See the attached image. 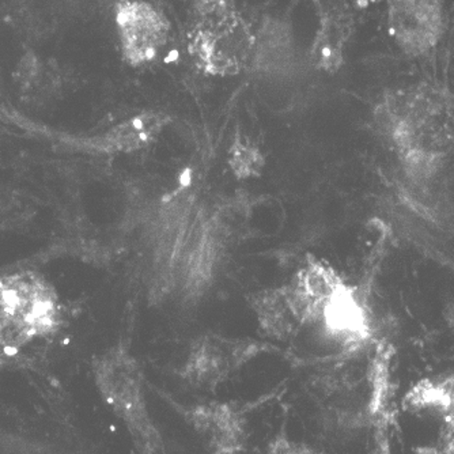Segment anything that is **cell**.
Instances as JSON below:
<instances>
[{
	"label": "cell",
	"instance_id": "obj_7",
	"mask_svg": "<svg viewBox=\"0 0 454 454\" xmlns=\"http://www.w3.org/2000/svg\"><path fill=\"white\" fill-rule=\"evenodd\" d=\"M165 396V395H163ZM170 407L196 433L210 454H244L247 442V420L233 403L207 402L181 404L165 396Z\"/></svg>",
	"mask_w": 454,
	"mask_h": 454
},
{
	"label": "cell",
	"instance_id": "obj_11",
	"mask_svg": "<svg viewBox=\"0 0 454 454\" xmlns=\"http://www.w3.org/2000/svg\"><path fill=\"white\" fill-rule=\"evenodd\" d=\"M298 66L294 33L287 20L264 17L254 29V48L249 70L270 76L294 73Z\"/></svg>",
	"mask_w": 454,
	"mask_h": 454
},
{
	"label": "cell",
	"instance_id": "obj_13",
	"mask_svg": "<svg viewBox=\"0 0 454 454\" xmlns=\"http://www.w3.org/2000/svg\"><path fill=\"white\" fill-rule=\"evenodd\" d=\"M267 157L262 147L241 129L234 131L226 150V167L237 181L262 177Z\"/></svg>",
	"mask_w": 454,
	"mask_h": 454
},
{
	"label": "cell",
	"instance_id": "obj_16",
	"mask_svg": "<svg viewBox=\"0 0 454 454\" xmlns=\"http://www.w3.org/2000/svg\"><path fill=\"white\" fill-rule=\"evenodd\" d=\"M415 454H446V451L441 446H423Z\"/></svg>",
	"mask_w": 454,
	"mask_h": 454
},
{
	"label": "cell",
	"instance_id": "obj_8",
	"mask_svg": "<svg viewBox=\"0 0 454 454\" xmlns=\"http://www.w3.org/2000/svg\"><path fill=\"white\" fill-rule=\"evenodd\" d=\"M313 4L318 20L308 60L315 70L333 75L346 63V53L356 33V17L347 0H313Z\"/></svg>",
	"mask_w": 454,
	"mask_h": 454
},
{
	"label": "cell",
	"instance_id": "obj_12",
	"mask_svg": "<svg viewBox=\"0 0 454 454\" xmlns=\"http://www.w3.org/2000/svg\"><path fill=\"white\" fill-rule=\"evenodd\" d=\"M247 302L265 338L286 341L297 336L303 328L286 285L252 293Z\"/></svg>",
	"mask_w": 454,
	"mask_h": 454
},
{
	"label": "cell",
	"instance_id": "obj_4",
	"mask_svg": "<svg viewBox=\"0 0 454 454\" xmlns=\"http://www.w3.org/2000/svg\"><path fill=\"white\" fill-rule=\"evenodd\" d=\"M282 353L271 341L207 333L191 343L181 380L198 389L214 390L264 354Z\"/></svg>",
	"mask_w": 454,
	"mask_h": 454
},
{
	"label": "cell",
	"instance_id": "obj_9",
	"mask_svg": "<svg viewBox=\"0 0 454 454\" xmlns=\"http://www.w3.org/2000/svg\"><path fill=\"white\" fill-rule=\"evenodd\" d=\"M347 287L336 268L313 254L306 256L302 267L286 285L303 328L320 324L326 306Z\"/></svg>",
	"mask_w": 454,
	"mask_h": 454
},
{
	"label": "cell",
	"instance_id": "obj_6",
	"mask_svg": "<svg viewBox=\"0 0 454 454\" xmlns=\"http://www.w3.org/2000/svg\"><path fill=\"white\" fill-rule=\"evenodd\" d=\"M390 38L400 52L423 58L437 50L445 35L443 0H387Z\"/></svg>",
	"mask_w": 454,
	"mask_h": 454
},
{
	"label": "cell",
	"instance_id": "obj_1",
	"mask_svg": "<svg viewBox=\"0 0 454 454\" xmlns=\"http://www.w3.org/2000/svg\"><path fill=\"white\" fill-rule=\"evenodd\" d=\"M102 402L126 427L137 454H168L162 433L153 419L142 364L126 341H117L91 364Z\"/></svg>",
	"mask_w": 454,
	"mask_h": 454
},
{
	"label": "cell",
	"instance_id": "obj_14",
	"mask_svg": "<svg viewBox=\"0 0 454 454\" xmlns=\"http://www.w3.org/2000/svg\"><path fill=\"white\" fill-rule=\"evenodd\" d=\"M265 454H324L320 449L310 443L292 440L286 433H280L274 440L270 441Z\"/></svg>",
	"mask_w": 454,
	"mask_h": 454
},
{
	"label": "cell",
	"instance_id": "obj_17",
	"mask_svg": "<svg viewBox=\"0 0 454 454\" xmlns=\"http://www.w3.org/2000/svg\"><path fill=\"white\" fill-rule=\"evenodd\" d=\"M4 361H0V366H4Z\"/></svg>",
	"mask_w": 454,
	"mask_h": 454
},
{
	"label": "cell",
	"instance_id": "obj_10",
	"mask_svg": "<svg viewBox=\"0 0 454 454\" xmlns=\"http://www.w3.org/2000/svg\"><path fill=\"white\" fill-rule=\"evenodd\" d=\"M172 121V116L165 112L143 111L117 122L102 134L76 139L74 146L94 155L134 154L154 145Z\"/></svg>",
	"mask_w": 454,
	"mask_h": 454
},
{
	"label": "cell",
	"instance_id": "obj_15",
	"mask_svg": "<svg viewBox=\"0 0 454 454\" xmlns=\"http://www.w3.org/2000/svg\"><path fill=\"white\" fill-rule=\"evenodd\" d=\"M442 417L445 420V434H443V442L441 448L446 451V454H454V387Z\"/></svg>",
	"mask_w": 454,
	"mask_h": 454
},
{
	"label": "cell",
	"instance_id": "obj_3",
	"mask_svg": "<svg viewBox=\"0 0 454 454\" xmlns=\"http://www.w3.org/2000/svg\"><path fill=\"white\" fill-rule=\"evenodd\" d=\"M61 325L60 300L44 275L33 270L0 275V361L56 335Z\"/></svg>",
	"mask_w": 454,
	"mask_h": 454
},
{
	"label": "cell",
	"instance_id": "obj_2",
	"mask_svg": "<svg viewBox=\"0 0 454 454\" xmlns=\"http://www.w3.org/2000/svg\"><path fill=\"white\" fill-rule=\"evenodd\" d=\"M190 29L187 50L207 76L229 78L249 70L254 27L236 0H187Z\"/></svg>",
	"mask_w": 454,
	"mask_h": 454
},
{
	"label": "cell",
	"instance_id": "obj_5",
	"mask_svg": "<svg viewBox=\"0 0 454 454\" xmlns=\"http://www.w3.org/2000/svg\"><path fill=\"white\" fill-rule=\"evenodd\" d=\"M114 24L122 60L129 67L152 65L169 44L170 20L149 0H117Z\"/></svg>",
	"mask_w": 454,
	"mask_h": 454
}]
</instances>
